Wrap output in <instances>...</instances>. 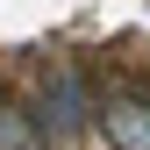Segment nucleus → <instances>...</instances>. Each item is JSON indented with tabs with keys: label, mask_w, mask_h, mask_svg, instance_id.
<instances>
[{
	"label": "nucleus",
	"mask_w": 150,
	"mask_h": 150,
	"mask_svg": "<svg viewBox=\"0 0 150 150\" xmlns=\"http://www.w3.org/2000/svg\"><path fill=\"white\" fill-rule=\"evenodd\" d=\"M93 93H86V71L71 64V57H57V64H43V79H36V100H29V115L43 122V136L50 143H71V136H86L93 129Z\"/></svg>",
	"instance_id": "nucleus-1"
},
{
	"label": "nucleus",
	"mask_w": 150,
	"mask_h": 150,
	"mask_svg": "<svg viewBox=\"0 0 150 150\" xmlns=\"http://www.w3.org/2000/svg\"><path fill=\"white\" fill-rule=\"evenodd\" d=\"M93 129H100V143H107V150H150V93H136V86L100 93Z\"/></svg>",
	"instance_id": "nucleus-2"
},
{
	"label": "nucleus",
	"mask_w": 150,
	"mask_h": 150,
	"mask_svg": "<svg viewBox=\"0 0 150 150\" xmlns=\"http://www.w3.org/2000/svg\"><path fill=\"white\" fill-rule=\"evenodd\" d=\"M0 150H50L43 122L29 115V100H7V93H0Z\"/></svg>",
	"instance_id": "nucleus-3"
}]
</instances>
